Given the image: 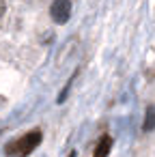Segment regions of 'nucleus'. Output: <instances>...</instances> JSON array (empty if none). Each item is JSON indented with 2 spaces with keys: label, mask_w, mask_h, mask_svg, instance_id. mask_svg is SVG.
<instances>
[{
  "label": "nucleus",
  "mask_w": 155,
  "mask_h": 157,
  "mask_svg": "<svg viewBox=\"0 0 155 157\" xmlns=\"http://www.w3.org/2000/svg\"><path fill=\"white\" fill-rule=\"evenodd\" d=\"M69 157H76V153H71V155H69Z\"/></svg>",
  "instance_id": "obj_6"
},
{
  "label": "nucleus",
  "mask_w": 155,
  "mask_h": 157,
  "mask_svg": "<svg viewBox=\"0 0 155 157\" xmlns=\"http://www.w3.org/2000/svg\"><path fill=\"white\" fill-rule=\"evenodd\" d=\"M110 148H112V138L110 136H101V140L97 142V146L93 151V157H108Z\"/></svg>",
  "instance_id": "obj_3"
},
{
  "label": "nucleus",
  "mask_w": 155,
  "mask_h": 157,
  "mask_svg": "<svg viewBox=\"0 0 155 157\" xmlns=\"http://www.w3.org/2000/svg\"><path fill=\"white\" fill-rule=\"evenodd\" d=\"M50 13H52V20L56 24H65L71 15V2L69 0H54L50 7Z\"/></svg>",
  "instance_id": "obj_2"
},
{
  "label": "nucleus",
  "mask_w": 155,
  "mask_h": 157,
  "mask_svg": "<svg viewBox=\"0 0 155 157\" xmlns=\"http://www.w3.org/2000/svg\"><path fill=\"white\" fill-rule=\"evenodd\" d=\"M41 138H43L41 131H28V133H24L22 138L11 140V142L5 146V153H7L9 157H28V155L41 144Z\"/></svg>",
  "instance_id": "obj_1"
},
{
  "label": "nucleus",
  "mask_w": 155,
  "mask_h": 157,
  "mask_svg": "<svg viewBox=\"0 0 155 157\" xmlns=\"http://www.w3.org/2000/svg\"><path fill=\"white\" fill-rule=\"evenodd\" d=\"M5 11H7V7H5V2H2V0H0V17L5 15Z\"/></svg>",
  "instance_id": "obj_5"
},
{
  "label": "nucleus",
  "mask_w": 155,
  "mask_h": 157,
  "mask_svg": "<svg viewBox=\"0 0 155 157\" xmlns=\"http://www.w3.org/2000/svg\"><path fill=\"white\" fill-rule=\"evenodd\" d=\"M142 129H144V131H153V129H155V105H149V108H146Z\"/></svg>",
  "instance_id": "obj_4"
}]
</instances>
